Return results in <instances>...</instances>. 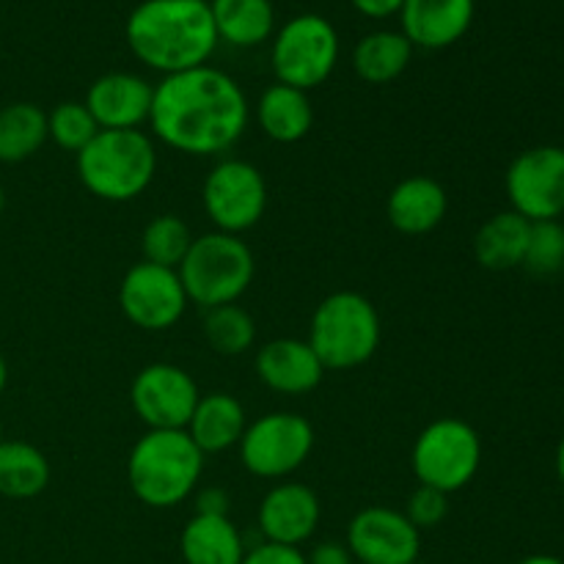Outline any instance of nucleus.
I'll return each mask as SVG.
<instances>
[{"label":"nucleus","mask_w":564,"mask_h":564,"mask_svg":"<svg viewBox=\"0 0 564 564\" xmlns=\"http://www.w3.org/2000/svg\"><path fill=\"white\" fill-rule=\"evenodd\" d=\"M251 119V105L237 80L215 66L165 75L154 86L149 124L174 152L215 158L235 147Z\"/></svg>","instance_id":"obj_1"},{"label":"nucleus","mask_w":564,"mask_h":564,"mask_svg":"<svg viewBox=\"0 0 564 564\" xmlns=\"http://www.w3.org/2000/svg\"><path fill=\"white\" fill-rule=\"evenodd\" d=\"M124 36L132 55L163 75L204 66L220 42L209 0H143L127 17Z\"/></svg>","instance_id":"obj_2"},{"label":"nucleus","mask_w":564,"mask_h":564,"mask_svg":"<svg viewBox=\"0 0 564 564\" xmlns=\"http://www.w3.org/2000/svg\"><path fill=\"white\" fill-rule=\"evenodd\" d=\"M204 471V452L185 430H147L127 457L132 496L152 510H171L193 496Z\"/></svg>","instance_id":"obj_3"},{"label":"nucleus","mask_w":564,"mask_h":564,"mask_svg":"<svg viewBox=\"0 0 564 564\" xmlns=\"http://www.w3.org/2000/svg\"><path fill=\"white\" fill-rule=\"evenodd\" d=\"M158 152L141 130H99L77 152V176L91 196L102 202H132L154 180Z\"/></svg>","instance_id":"obj_4"},{"label":"nucleus","mask_w":564,"mask_h":564,"mask_svg":"<svg viewBox=\"0 0 564 564\" xmlns=\"http://www.w3.org/2000/svg\"><path fill=\"white\" fill-rule=\"evenodd\" d=\"M306 341L325 372L361 367L380 347L378 308L361 292H334L314 308Z\"/></svg>","instance_id":"obj_5"},{"label":"nucleus","mask_w":564,"mask_h":564,"mask_svg":"<svg viewBox=\"0 0 564 564\" xmlns=\"http://www.w3.org/2000/svg\"><path fill=\"white\" fill-rule=\"evenodd\" d=\"M176 273L187 301L202 308H215L229 306L246 295L257 273V262L246 240L226 231H209L193 240Z\"/></svg>","instance_id":"obj_6"},{"label":"nucleus","mask_w":564,"mask_h":564,"mask_svg":"<svg viewBox=\"0 0 564 564\" xmlns=\"http://www.w3.org/2000/svg\"><path fill=\"white\" fill-rule=\"evenodd\" d=\"M482 463V441L468 422L455 416L435 419L419 433L411 452V468L419 485L457 494L466 488Z\"/></svg>","instance_id":"obj_7"},{"label":"nucleus","mask_w":564,"mask_h":564,"mask_svg":"<svg viewBox=\"0 0 564 564\" xmlns=\"http://www.w3.org/2000/svg\"><path fill=\"white\" fill-rule=\"evenodd\" d=\"M339 61V33L325 17L297 14L275 33L270 64L279 83L301 91L323 86Z\"/></svg>","instance_id":"obj_8"},{"label":"nucleus","mask_w":564,"mask_h":564,"mask_svg":"<svg viewBox=\"0 0 564 564\" xmlns=\"http://www.w3.org/2000/svg\"><path fill=\"white\" fill-rule=\"evenodd\" d=\"M240 460L253 477L286 479L308 460L314 449V427L290 411L264 413L248 424L240 438Z\"/></svg>","instance_id":"obj_9"},{"label":"nucleus","mask_w":564,"mask_h":564,"mask_svg":"<svg viewBox=\"0 0 564 564\" xmlns=\"http://www.w3.org/2000/svg\"><path fill=\"white\" fill-rule=\"evenodd\" d=\"M202 204L215 231L240 237L262 220L268 209V182L248 160H220L204 180Z\"/></svg>","instance_id":"obj_10"},{"label":"nucleus","mask_w":564,"mask_h":564,"mask_svg":"<svg viewBox=\"0 0 564 564\" xmlns=\"http://www.w3.org/2000/svg\"><path fill=\"white\" fill-rule=\"evenodd\" d=\"M505 185L512 213L523 215L529 224L560 220L564 215V149H527L510 163Z\"/></svg>","instance_id":"obj_11"},{"label":"nucleus","mask_w":564,"mask_h":564,"mask_svg":"<svg viewBox=\"0 0 564 564\" xmlns=\"http://www.w3.org/2000/svg\"><path fill=\"white\" fill-rule=\"evenodd\" d=\"M187 292L176 270L138 262L124 273L119 286V306L135 328L169 330L187 308Z\"/></svg>","instance_id":"obj_12"},{"label":"nucleus","mask_w":564,"mask_h":564,"mask_svg":"<svg viewBox=\"0 0 564 564\" xmlns=\"http://www.w3.org/2000/svg\"><path fill=\"white\" fill-rule=\"evenodd\" d=\"M198 386L176 364H149L130 386V405L149 430H185L198 405Z\"/></svg>","instance_id":"obj_13"},{"label":"nucleus","mask_w":564,"mask_h":564,"mask_svg":"<svg viewBox=\"0 0 564 564\" xmlns=\"http://www.w3.org/2000/svg\"><path fill=\"white\" fill-rule=\"evenodd\" d=\"M347 549L356 564H413L422 551V532L391 507H367L347 527Z\"/></svg>","instance_id":"obj_14"},{"label":"nucleus","mask_w":564,"mask_h":564,"mask_svg":"<svg viewBox=\"0 0 564 564\" xmlns=\"http://www.w3.org/2000/svg\"><path fill=\"white\" fill-rule=\"evenodd\" d=\"M319 516L323 507L312 488L303 482H279L264 494L257 521L268 543L301 549L317 532Z\"/></svg>","instance_id":"obj_15"},{"label":"nucleus","mask_w":564,"mask_h":564,"mask_svg":"<svg viewBox=\"0 0 564 564\" xmlns=\"http://www.w3.org/2000/svg\"><path fill=\"white\" fill-rule=\"evenodd\" d=\"M154 86L132 72H108L97 77L86 94V108L91 110L99 130H138L149 121Z\"/></svg>","instance_id":"obj_16"},{"label":"nucleus","mask_w":564,"mask_h":564,"mask_svg":"<svg viewBox=\"0 0 564 564\" xmlns=\"http://www.w3.org/2000/svg\"><path fill=\"white\" fill-rule=\"evenodd\" d=\"M259 380L275 394L303 397L312 394L323 383L325 367L312 350V345L303 339H273L259 347L257 352Z\"/></svg>","instance_id":"obj_17"},{"label":"nucleus","mask_w":564,"mask_h":564,"mask_svg":"<svg viewBox=\"0 0 564 564\" xmlns=\"http://www.w3.org/2000/svg\"><path fill=\"white\" fill-rule=\"evenodd\" d=\"M402 33L413 47L444 50L460 42L474 22V0H405Z\"/></svg>","instance_id":"obj_18"},{"label":"nucleus","mask_w":564,"mask_h":564,"mask_svg":"<svg viewBox=\"0 0 564 564\" xmlns=\"http://www.w3.org/2000/svg\"><path fill=\"white\" fill-rule=\"evenodd\" d=\"M449 209V198L441 182L430 176H408L397 182L386 202V218L400 235L419 237L438 229Z\"/></svg>","instance_id":"obj_19"},{"label":"nucleus","mask_w":564,"mask_h":564,"mask_svg":"<svg viewBox=\"0 0 564 564\" xmlns=\"http://www.w3.org/2000/svg\"><path fill=\"white\" fill-rule=\"evenodd\" d=\"M246 427V408L240 405V400L226 391H213V394L198 397L185 433L204 455H218L240 444Z\"/></svg>","instance_id":"obj_20"},{"label":"nucleus","mask_w":564,"mask_h":564,"mask_svg":"<svg viewBox=\"0 0 564 564\" xmlns=\"http://www.w3.org/2000/svg\"><path fill=\"white\" fill-rule=\"evenodd\" d=\"M180 551L185 564H240L246 543L229 516H193L180 534Z\"/></svg>","instance_id":"obj_21"},{"label":"nucleus","mask_w":564,"mask_h":564,"mask_svg":"<svg viewBox=\"0 0 564 564\" xmlns=\"http://www.w3.org/2000/svg\"><path fill=\"white\" fill-rule=\"evenodd\" d=\"M259 127L275 143H297L308 135L314 124V110L308 94L301 88L275 83L259 97Z\"/></svg>","instance_id":"obj_22"},{"label":"nucleus","mask_w":564,"mask_h":564,"mask_svg":"<svg viewBox=\"0 0 564 564\" xmlns=\"http://www.w3.org/2000/svg\"><path fill=\"white\" fill-rule=\"evenodd\" d=\"M529 229L532 224L512 209L494 215L479 226L477 237H474V257L488 270L521 268L523 257H527Z\"/></svg>","instance_id":"obj_23"},{"label":"nucleus","mask_w":564,"mask_h":564,"mask_svg":"<svg viewBox=\"0 0 564 564\" xmlns=\"http://www.w3.org/2000/svg\"><path fill=\"white\" fill-rule=\"evenodd\" d=\"M218 39L235 47H257L273 36L275 11L270 0H209Z\"/></svg>","instance_id":"obj_24"},{"label":"nucleus","mask_w":564,"mask_h":564,"mask_svg":"<svg viewBox=\"0 0 564 564\" xmlns=\"http://www.w3.org/2000/svg\"><path fill=\"white\" fill-rule=\"evenodd\" d=\"M413 58V44L402 31L367 33L352 50V69L372 86L397 80Z\"/></svg>","instance_id":"obj_25"},{"label":"nucleus","mask_w":564,"mask_h":564,"mask_svg":"<svg viewBox=\"0 0 564 564\" xmlns=\"http://www.w3.org/2000/svg\"><path fill=\"white\" fill-rule=\"evenodd\" d=\"M50 485V463L25 441H3L0 444V496L6 499H33Z\"/></svg>","instance_id":"obj_26"},{"label":"nucleus","mask_w":564,"mask_h":564,"mask_svg":"<svg viewBox=\"0 0 564 564\" xmlns=\"http://www.w3.org/2000/svg\"><path fill=\"white\" fill-rule=\"evenodd\" d=\"M47 141V113L33 102L0 108V163H22Z\"/></svg>","instance_id":"obj_27"},{"label":"nucleus","mask_w":564,"mask_h":564,"mask_svg":"<svg viewBox=\"0 0 564 564\" xmlns=\"http://www.w3.org/2000/svg\"><path fill=\"white\" fill-rule=\"evenodd\" d=\"M193 231L180 215H158L149 220L141 235V253L143 262L160 264V268L180 270L182 259L187 257L193 246Z\"/></svg>","instance_id":"obj_28"},{"label":"nucleus","mask_w":564,"mask_h":564,"mask_svg":"<svg viewBox=\"0 0 564 564\" xmlns=\"http://www.w3.org/2000/svg\"><path fill=\"white\" fill-rule=\"evenodd\" d=\"M204 336L218 356H242L257 341V325L246 308L229 303V306L207 308Z\"/></svg>","instance_id":"obj_29"},{"label":"nucleus","mask_w":564,"mask_h":564,"mask_svg":"<svg viewBox=\"0 0 564 564\" xmlns=\"http://www.w3.org/2000/svg\"><path fill=\"white\" fill-rule=\"evenodd\" d=\"M97 132L99 124L94 121L86 102H61L47 113V138L66 152L77 154L80 149H86Z\"/></svg>","instance_id":"obj_30"},{"label":"nucleus","mask_w":564,"mask_h":564,"mask_svg":"<svg viewBox=\"0 0 564 564\" xmlns=\"http://www.w3.org/2000/svg\"><path fill=\"white\" fill-rule=\"evenodd\" d=\"M523 268L534 275H554L564 268V226L560 220L532 224Z\"/></svg>","instance_id":"obj_31"},{"label":"nucleus","mask_w":564,"mask_h":564,"mask_svg":"<svg viewBox=\"0 0 564 564\" xmlns=\"http://www.w3.org/2000/svg\"><path fill=\"white\" fill-rule=\"evenodd\" d=\"M405 518L424 532V529H435L446 521L449 516V496L441 494V490L427 488V485H419L405 501Z\"/></svg>","instance_id":"obj_32"},{"label":"nucleus","mask_w":564,"mask_h":564,"mask_svg":"<svg viewBox=\"0 0 564 564\" xmlns=\"http://www.w3.org/2000/svg\"><path fill=\"white\" fill-rule=\"evenodd\" d=\"M240 564H306V554L301 549H292V545H279V543H259L253 549H246Z\"/></svg>","instance_id":"obj_33"},{"label":"nucleus","mask_w":564,"mask_h":564,"mask_svg":"<svg viewBox=\"0 0 564 564\" xmlns=\"http://www.w3.org/2000/svg\"><path fill=\"white\" fill-rule=\"evenodd\" d=\"M306 564H356V560L345 543L325 540V543L314 545L312 554H306Z\"/></svg>","instance_id":"obj_34"},{"label":"nucleus","mask_w":564,"mask_h":564,"mask_svg":"<svg viewBox=\"0 0 564 564\" xmlns=\"http://www.w3.org/2000/svg\"><path fill=\"white\" fill-rule=\"evenodd\" d=\"M229 505L224 488H204L196 494V516H229Z\"/></svg>","instance_id":"obj_35"},{"label":"nucleus","mask_w":564,"mask_h":564,"mask_svg":"<svg viewBox=\"0 0 564 564\" xmlns=\"http://www.w3.org/2000/svg\"><path fill=\"white\" fill-rule=\"evenodd\" d=\"M356 6V11H361L369 20H386L391 14H400L402 3L405 0H350Z\"/></svg>","instance_id":"obj_36"},{"label":"nucleus","mask_w":564,"mask_h":564,"mask_svg":"<svg viewBox=\"0 0 564 564\" xmlns=\"http://www.w3.org/2000/svg\"><path fill=\"white\" fill-rule=\"evenodd\" d=\"M518 564H564L560 556H551V554H534V556H527V560H521Z\"/></svg>","instance_id":"obj_37"},{"label":"nucleus","mask_w":564,"mask_h":564,"mask_svg":"<svg viewBox=\"0 0 564 564\" xmlns=\"http://www.w3.org/2000/svg\"><path fill=\"white\" fill-rule=\"evenodd\" d=\"M556 474H560V482L564 485V438L556 446Z\"/></svg>","instance_id":"obj_38"},{"label":"nucleus","mask_w":564,"mask_h":564,"mask_svg":"<svg viewBox=\"0 0 564 564\" xmlns=\"http://www.w3.org/2000/svg\"><path fill=\"white\" fill-rule=\"evenodd\" d=\"M6 383H9V364H6V358L0 356V394L6 391Z\"/></svg>","instance_id":"obj_39"},{"label":"nucleus","mask_w":564,"mask_h":564,"mask_svg":"<svg viewBox=\"0 0 564 564\" xmlns=\"http://www.w3.org/2000/svg\"><path fill=\"white\" fill-rule=\"evenodd\" d=\"M3 207H6V191L3 185H0V213H3Z\"/></svg>","instance_id":"obj_40"},{"label":"nucleus","mask_w":564,"mask_h":564,"mask_svg":"<svg viewBox=\"0 0 564 564\" xmlns=\"http://www.w3.org/2000/svg\"><path fill=\"white\" fill-rule=\"evenodd\" d=\"M3 441H6V438H3V424H0V444H3Z\"/></svg>","instance_id":"obj_41"},{"label":"nucleus","mask_w":564,"mask_h":564,"mask_svg":"<svg viewBox=\"0 0 564 564\" xmlns=\"http://www.w3.org/2000/svg\"><path fill=\"white\" fill-rule=\"evenodd\" d=\"M413 564H422V562H413Z\"/></svg>","instance_id":"obj_42"}]
</instances>
